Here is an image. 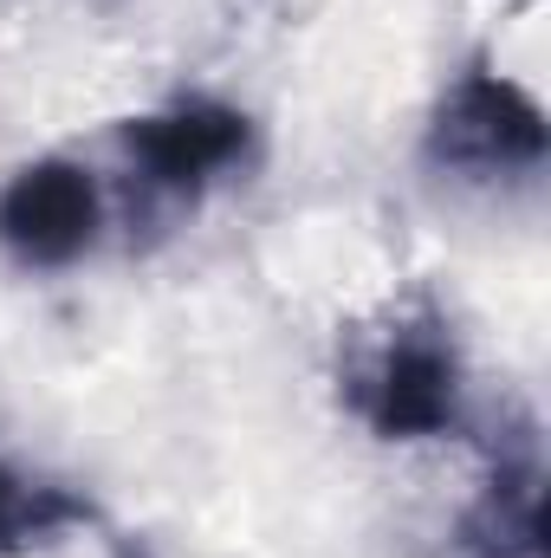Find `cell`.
<instances>
[{
	"instance_id": "6da1fadb",
	"label": "cell",
	"mask_w": 551,
	"mask_h": 558,
	"mask_svg": "<svg viewBox=\"0 0 551 558\" xmlns=\"http://www.w3.org/2000/svg\"><path fill=\"white\" fill-rule=\"evenodd\" d=\"M434 156L454 162V169H532L546 156V118L539 105L493 78V72H474L448 92L441 118H434Z\"/></svg>"
},
{
	"instance_id": "7a4b0ae2",
	"label": "cell",
	"mask_w": 551,
	"mask_h": 558,
	"mask_svg": "<svg viewBox=\"0 0 551 558\" xmlns=\"http://www.w3.org/2000/svg\"><path fill=\"white\" fill-rule=\"evenodd\" d=\"M0 241L26 267H65L98 241V182L78 162H33L0 189Z\"/></svg>"
},
{
	"instance_id": "3957f363",
	"label": "cell",
	"mask_w": 551,
	"mask_h": 558,
	"mask_svg": "<svg viewBox=\"0 0 551 558\" xmlns=\"http://www.w3.org/2000/svg\"><path fill=\"white\" fill-rule=\"evenodd\" d=\"M454 351L428 331H396L364 384V410L383 435H434L454 422Z\"/></svg>"
},
{
	"instance_id": "277c9868",
	"label": "cell",
	"mask_w": 551,
	"mask_h": 558,
	"mask_svg": "<svg viewBox=\"0 0 551 558\" xmlns=\"http://www.w3.org/2000/svg\"><path fill=\"white\" fill-rule=\"evenodd\" d=\"M241 149H247V118L228 105H182L131 124V156L162 189H201L208 175L234 169Z\"/></svg>"
},
{
	"instance_id": "5b68a950",
	"label": "cell",
	"mask_w": 551,
	"mask_h": 558,
	"mask_svg": "<svg viewBox=\"0 0 551 558\" xmlns=\"http://www.w3.org/2000/svg\"><path fill=\"white\" fill-rule=\"evenodd\" d=\"M78 507L59 500L52 487H33L20 481L7 461H0V553H20V546H39L52 526H65Z\"/></svg>"
}]
</instances>
